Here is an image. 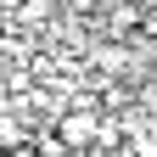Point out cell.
<instances>
[{
    "label": "cell",
    "instance_id": "1",
    "mask_svg": "<svg viewBox=\"0 0 157 157\" xmlns=\"http://www.w3.org/2000/svg\"><path fill=\"white\" fill-rule=\"evenodd\" d=\"M34 146H39V157H67V151H73L56 124H39V129H34Z\"/></svg>",
    "mask_w": 157,
    "mask_h": 157
},
{
    "label": "cell",
    "instance_id": "2",
    "mask_svg": "<svg viewBox=\"0 0 157 157\" xmlns=\"http://www.w3.org/2000/svg\"><path fill=\"white\" fill-rule=\"evenodd\" d=\"M95 67H101V73H129V51L124 45H101V51H95Z\"/></svg>",
    "mask_w": 157,
    "mask_h": 157
},
{
    "label": "cell",
    "instance_id": "3",
    "mask_svg": "<svg viewBox=\"0 0 157 157\" xmlns=\"http://www.w3.org/2000/svg\"><path fill=\"white\" fill-rule=\"evenodd\" d=\"M51 17H56V0H34V6L23 11V23H28V28H45Z\"/></svg>",
    "mask_w": 157,
    "mask_h": 157
},
{
    "label": "cell",
    "instance_id": "4",
    "mask_svg": "<svg viewBox=\"0 0 157 157\" xmlns=\"http://www.w3.org/2000/svg\"><path fill=\"white\" fill-rule=\"evenodd\" d=\"M28 6H34V0H0V11H11V17H23Z\"/></svg>",
    "mask_w": 157,
    "mask_h": 157
},
{
    "label": "cell",
    "instance_id": "5",
    "mask_svg": "<svg viewBox=\"0 0 157 157\" xmlns=\"http://www.w3.org/2000/svg\"><path fill=\"white\" fill-rule=\"evenodd\" d=\"M6 157H39V146H17V151H6Z\"/></svg>",
    "mask_w": 157,
    "mask_h": 157
}]
</instances>
